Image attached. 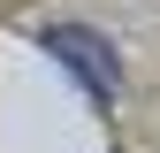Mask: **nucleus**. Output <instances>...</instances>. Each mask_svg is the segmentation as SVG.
<instances>
[{
    "mask_svg": "<svg viewBox=\"0 0 160 153\" xmlns=\"http://www.w3.org/2000/svg\"><path fill=\"white\" fill-rule=\"evenodd\" d=\"M46 54L61 69H76V84L92 92V100H114V84H122V61H114V46L99 31H84V23H53L46 31Z\"/></svg>",
    "mask_w": 160,
    "mask_h": 153,
    "instance_id": "1",
    "label": "nucleus"
}]
</instances>
